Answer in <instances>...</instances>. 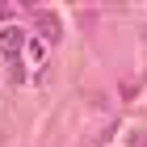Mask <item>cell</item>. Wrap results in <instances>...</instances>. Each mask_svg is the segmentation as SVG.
Masks as SVG:
<instances>
[{
  "label": "cell",
  "mask_w": 147,
  "mask_h": 147,
  "mask_svg": "<svg viewBox=\"0 0 147 147\" xmlns=\"http://www.w3.org/2000/svg\"><path fill=\"white\" fill-rule=\"evenodd\" d=\"M25 55H30V63H42L46 46H42V42H30V46H25Z\"/></svg>",
  "instance_id": "cell-3"
},
{
  "label": "cell",
  "mask_w": 147,
  "mask_h": 147,
  "mask_svg": "<svg viewBox=\"0 0 147 147\" xmlns=\"http://www.w3.org/2000/svg\"><path fill=\"white\" fill-rule=\"evenodd\" d=\"M126 147H147V130H135V135H130V143Z\"/></svg>",
  "instance_id": "cell-4"
},
{
  "label": "cell",
  "mask_w": 147,
  "mask_h": 147,
  "mask_svg": "<svg viewBox=\"0 0 147 147\" xmlns=\"http://www.w3.org/2000/svg\"><path fill=\"white\" fill-rule=\"evenodd\" d=\"M25 46H30V42H25V30H21V25H4V30H0V51H4L13 63H17V55H21Z\"/></svg>",
  "instance_id": "cell-1"
},
{
  "label": "cell",
  "mask_w": 147,
  "mask_h": 147,
  "mask_svg": "<svg viewBox=\"0 0 147 147\" xmlns=\"http://www.w3.org/2000/svg\"><path fill=\"white\" fill-rule=\"evenodd\" d=\"M4 17H13V9H9V4H0V21H4Z\"/></svg>",
  "instance_id": "cell-5"
},
{
  "label": "cell",
  "mask_w": 147,
  "mask_h": 147,
  "mask_svg": "<svg viewBox=\"0 0 147 147\" xmlns=\"http://www.w3.org/2000/svg\"><path fill=\"white\" fill-rule=\"evenodd\" d=\"M34 25H38V34H42L46 42H59V38H63V30H59V17H55V13H38Z\"/></svg>",
  "instance_id": "cell-2"
}]
</instances>
